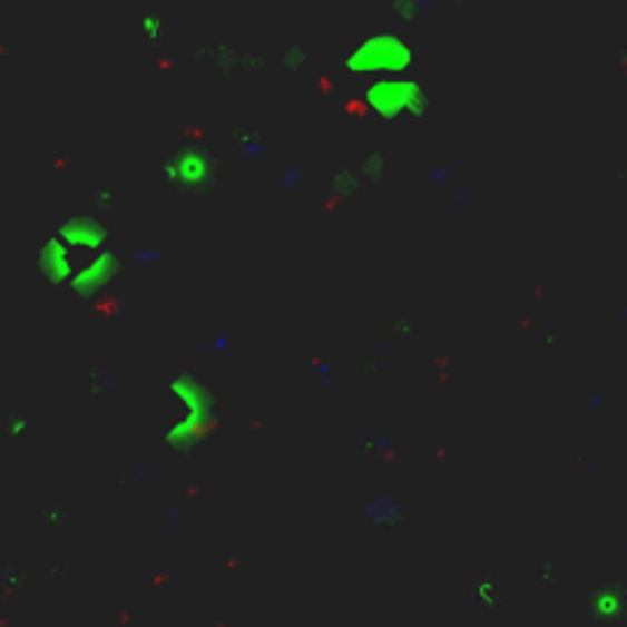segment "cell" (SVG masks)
<instances>
[{
  "label": "cell",
  "instance_id": "cell-9",
  "mask_svg": "<svg viewBox=\"0 0 627 627\" xmlns=\"http://www.w3.org/2000/svg\"><path fill=\"white\" fill-rule=\"evenodd\" d=\"M141 31H145L147 37L163 35V16H145V19H141Z\"/></svg>",
  "mask_w": 627,
  "mask_h": 627
},
{
  "label": "cell",
  "instance_id": "cell-6",
  "mask_svg": "<svg viewBox=\"0 0 627 627\" xmlns=\"http://www.w3.org/2000/svg\"><path fill=\"white\" fill-rule=\"evenodd\" d=\"M56 236H59L74 254L77 252H89L96 254L101 252V245L108 242V227L92 215H74L68 217L59 229H56Z\"/></svg>",
  "mask_w": 627,
  "mask_h": 627
},
{
  "label": "cell",
  "instance_id": "cell-8",
  "mask_svg": "<svg viewBox=\"0 0 627 627\" xmlns=\"http://www.w3.org/2000/svg\"><path fill=\"white\" fill-rule=\"evenodd\" d=\"M594 609H597L600 616H616L618 609H621V594H618V588L606 585V588H600V591L594 594Z\"/></svg>",
  "mask_w": 627,
  "mask_h": 627
},
{
  "label": "cell",
  "instance_id": "cell-7",
  "mask_svg": "<svg viewBox=\"0 0 627 627\" xmlns=\"http://www.w3.org/2000/svg\"><path fill=\"white\" fill-rule=\"evenodd\" d=\"M37 266H40V273L52 282V285H65L74 273V252L59 239V236H49L43 245H40V252H37Z\"/></svg>",
  "mask_w": 627,
  "mask_h": 627
},
{
  "label": "cell",
  "instance_id": "cell-2",
  "mask_svg": "<svg viewBox=\"0 0 627 627\" xmlns=\"http://www.w3.org/2000/svg\"><path fill=\"white\" fill-rule=\"evenodd\" d=\"M413 65V49L408 40H401L392 31H376L368 35L364 40H359L352 52L346 56V68L352 74H362V77H399L408 74V68Z\"/></svg>",
  "mask_w": 627,
  "mask_h": 627
},
{
  "label": "cell",
  "instance_id": "cell-4",
  "mask_svg": "<svg viewBox=\"0 0 627 627\" xmlns=\"http://www.w3.org/2000/svg\"><path fill=\"white\" fill-rule=\"evenodd\" d=\"M163 175H166L172 184H178V187H203V184L215 175V159L208 157L203 147H178V150L166 159Z\"/></svg>",
  "mask_w": 627,
  "mask_h": 627
},
{
  "label": "cell",
  "instance_id": "cell-1",
  "mask_svg": "<svg viewBox=\"0 0 627 627\" xmlns=\"http://www.w3.org/2000/svg\"><path fill=\"white\" fill-rule=\"evenodd\" d=\"M169 392L178 404V417L163 434L172 450H190L215 422V395L196 374H178L169 383Z\"/></svg>",
  "mask_w": 627,
  "mask_h": 627
},
{
  "label": "cell",
  "instance_id": "cell-5",
  "mask_svg": "<svg viewBox=\"0 0 627 627\" xmlns=\"http://www.w3.org/2000/svg\"><path fill=\"white\" fill-rule=\"evenodd\" d=\"M120 257L114 252H96L89 261L74 266L68 285H71L74 294H80V297H96L98 291L105 288L108 282H114V278L120 276Z\"/></svg>",
  "mask_w": 627,
  "mask_h": 627
},
{
  "label": "cell",
  "instance_id": "cell-3",
  "mask_svg": "<svg viewBox=\"0 0 627 627\" xmlns=\"http://www.w3.org/2000/svg\"><path fill=\"white\" fill-rule=\"evenodd\" d=\"M364 105L383 120H399V117H420L429 108V96L417 77L399 74V77L371 80L364 89Z\"/></svg>",
  "mask_w": 627,
  "mask_h": 627
}]
</instances>
